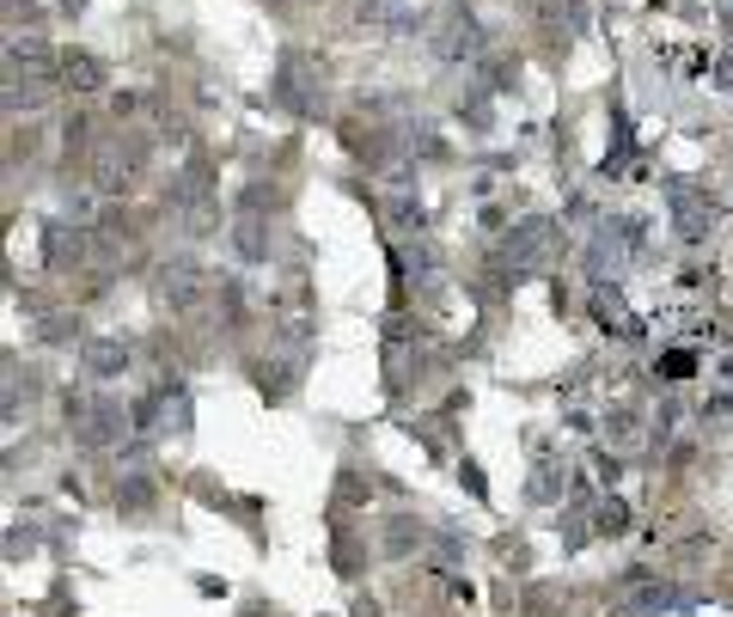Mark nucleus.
<instances>
[{"label":"nucleus","instance_id":"obj_1","mask_svg":"<svg viewBox=\"0 0 733 617\" xmlns=\"http://www.w3.org/2000/svg\"><path fill=\"white\" fill-rule=\"evenodd\" d=\"M617 605H629L636 617H691V593H684L679 581H648V575L629 581Z\"/></svg>","mask_w":733,"mask_h":617},{"label":"nucleus","instance_id":"obj_2","mask_svg":"<svg viewBox=\"0 0 733 617\" xmlns=\"http://www.w3.org/2000/svg\"><path fill=\"white\" fill-rule=\"evenodd\" d=\"M79 373L98 380V385L123 380V373H129V342L123 337H86L79 342Z\"/></svg>","mask_w":733,"mask_h":617},{"label":"nucleus","instance_id":"obj_3","mask_svg":"<svg viewBox=\"0 0 733 617\" xmlns=\"http://www.w3.org/2000/svg\"><path fill=\"white\" fill-rule=\"evenodd\" d=\"M422 544H428V525H422L416 513H392V520H385V532H380V551L392 556V563H404V556H416Z\"/></svg>","mask_w":733,"mask_h":617},{"label":"nucleus","instance_id":"obj_4","mask_svg":"<svg viewBox=\"0 0 733 617\" xmlns=\"http://www.w3.org/2000/svg\"><path fill=\"white\" fill-rule=\"evenodd\" d=\"M159 294H166L171 312H190V306L202 300V276H196V263H166L159 269Z\"/></svg>","mask_w":733,"mask_h":617},{"label":"nucleus","instance_id":"obj_5","mask_svg":"<svg viewBox=\"0 0 733 617\" xmlns=\"http://www.w3.org/2000/svg\"><path fill=\"white\" fill-rule=\"evenodd\" d=\"M667 202H672V221H679L684 238H703V233H709V221H715V214H709V196H697V190L672 184Z\"/></svg>","mask_w":733,"mask_h":617},{"label":"nucleus","instance_id":"obj_6","mask_svg":"<svg viewBox=\"0 0 733 617\" xmlns=\"http://www.w3.org/2000/svg\"><path fill=\"white\" fill-rule=\"evenodd\" d=\"M550 251V221H520L513 226V238H508V257L513 263H538Z\"/></svg>","mask_w":733,"mask_h":617},{"label":"nucleus","instance_id":"obj_7","mask_svg":"<svg viewBox=\"0 0 733 617\" xmlns=\"http://www.w3.org/2000/svg\"><path fill=\"white\" fill-rule=\"evenodd\" d=\"M62 79L74 86V93H98V86H105V62L86 55V50H74V55H62Z\"/></svg>","mask_w":733,"mask_h":617},{"label":"nucleus","instance_id":"obj_8","mask_svg":"<svg viewBox=\"0 0 733 617\" xmlns=\"http://www.w3.org/2000/svg\"><path fill=\"white\" fill-rule=\"evenodd\" d=\"M434 50H440L446 55V62H458V55H477V25H471V19H446V25H440V43H434Z\"/></svg>","mask_w":733,"mask_h":617},{"label":"nucleus","instance_id":"obj_9","mask_svg":"<svg viewBox=\"0 0 733 617\" xmlns=\"http://www.w3.org/2000/svg\"><path fill=\"white\" fill-rule=\"evenodd\" d=\"M587 520H593V532H599V539H624V532H629V508L617 496L612 501H593Z\"/></svg>","mask_w":733,"mask_h":617},{"label":"nucleus","instance_id":"obj_10","mask_svg":"<svg viewBox=\"0 0 733 617\" xmlns=\"http://www.w3.org/2000/svg\"><path fill=\"white\" fill-rule=\"evenodd\" d=\"M605 434H612V440H617L624 453H636V447H641V416H636L629 404L605 409Z\"/></svg>","mask_w":733,"mask_h":617},{"label":"nucleus","instance_id":"obj_11","mask_svg":"<svg viewBox=\"0 0 733 617\" xmlns=\"http://www.w3.org/2000/svg\"><path fill=\"white\" fill-rule=\"evenodd\" d=\"M79 257H86V238L67 233V226H55L50 233V269H74Z\"/></svg>","mask_w":733,"mask_h":617},{"label":"nucleus","instance_id":"obj_12","mask_svg":"<svg viewBox=\"0 0 733 617\" xmlns=\"http://www.w3.org/2000/svg\"><path fill=\"white\" fill-rule=\"evenodd\" d=\"M19 62L50 67V50H43V38H13V43H7V67H19Z\"/></svg>","mask_w":733,"mask_h":617},{"label":"nucleus","instance_id":"obj_13","mask_svg":"<svg viewBox=\"0 0 733 617\" xmlns=\"http://www.w3.org/2000/svg\"><path fill=\"white\" fill-rule=\"evenodd\" d=\"M354 617H380V605H373V599H354Z\"/></svg>","mask_w":733,"mask_h":617}]
</instances>
